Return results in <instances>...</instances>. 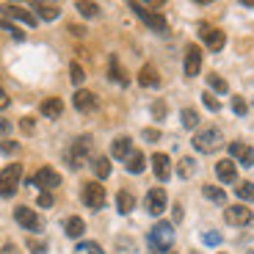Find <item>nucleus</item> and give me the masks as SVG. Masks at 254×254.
Masks as SVG:
<instances>
[{
    "label": "nucleus",
    "instance_id": "nucleus-14",
    "mask_svg": "<svg viewBox=\"0 0 254 254\" xmlns=\"http://www.w3.org/2000/svg\"><path fill=\"white\" fill-rule=\"evenodd\" d=\"M3 8V14H6L8 19H19V22H25V25H36V17H33L31 11H25L22 6H14V3H6V6H0Z\"/></svg>",
    "mask_w": 254,
    "mask_h": 254
},
{
    "label": "nucleus",
    "instance_id": "nucleus-23",
    "mask_svg": "<svg viewBox=\"0 0 254 254\" xmlns=\"http://www.w3.org/2000/svg\"><path fill=\"white\" fill-rule=\"evenodd\" d=\"M83 229H86V224H83V218H77V216H72V218L64 221V232H66L69 238H80Z\"/></svg>",
    "mask_w": 254,
    "mask_h": 254
},
{
    "label": "nucleus",
    "instance_id": "nucleus-24",
    "mask_svg": "<svg viewBox=\"0 0 254 254\" xmlns=\"http://www.w3.org/2000/svg\"><path fill=\"white\" fill-rule=\"evenodd\" d=\"M116 207H119V213H130L135 207V196L130 190H119L116 193Z\"/></svg>",
    "mask_w": 254,
    "mask_h": 254
},
{
    "label": "nucleus",
    "instance_id": "nucleus-26",
    "mask_svg": "<svg viewBox=\"0 0 254 254\" xmlns=\"http://www.w3.org/2000/svg\"><path fill=\"white\" fill-rule=\"evenodd\" d=\"M180 119H183V125L188 127V130H193V127L199 125V114L193 108H183V114H180Z\"/></svg>",
    "mask_w": 254,
    "mask_h": 254
},
{
    "label": "nucleus",
    "instance_id": "nucleus-42",
    "mask_svg": "<svg viewBox=\"0 0 254 254\" xmlns=\"http://www.w3.org/2000/svg\"><path fill=\"white\" fill-rule=\"evenodd\" d=\"M0 149H3V152H14L17 144H14V141H0Z\"/></svg>",
    "mask_w": 254,
    "mask_h": 254
},
{
    "label": "nucleus",
    "instance_id": "nucleus-43",
    "mask_svg": "<svg viewBox=\"0 0 254 254\" xmlns=\"http://www.w3.org/2000/svg\"><path fill=\"white\" fill-rule=\"evenodd\" d=\"M0 254H19V249L14 246V243H6V246L0 249Z\"/></svg>",
    "mask_w": 254,
    "mask_h": 254
},
{
    "label": "nucleus",
    "instance_id": "nucleus-7",
    "mask_svg": "<svg viewBox=\"0 0 254 254\" xmlns=\"http://www.w3.org/2000/svg\"><path fill=\"white\" fill-rule=\"evenodd\" d=\"M80 199L89 210H100L102 204H105V188H102L100 183H86L80 190Z\"/></svg>",
    "mask_w": 254,
    "mask_h": 254
},
{
    "label": "nucleus",
    "instance_id": "nucleus-47",
    "mask_svg": "<svg viewBox=\"0 0 254 254\" xmlns=\"http://www.w3.org/2000/svg\"><path fill=\"white\" fill-rule=\"evenodd\" d=\"M6 105H8V94L0 89V108H6Z\"/></svg>",
    "mask_w": 254,
    "mask_h": 254
},
{
    "label": "nucleus",
    "instance_id": "nucleus-44",
    "mask_svg": "<svg viewBox=\"0 0 254 254\" xmlns=\"http://www.w3.org/2000/svg\"><path fill=\"white\" fill-rule=\"evenodd\" d=\"M158 135H160L158 130H144V138L146 141H158Z\"/></svg>",
    "mask_w": 254,
    "mask_h": 254
},
{
    "label": "nucleus",
    "instance_id": "nucleus-46",
    "mask_svg": "<svg viewBox=\"0 0 254 254\" xmlns=\"http://www.w3.org/2000/svg\"><path fill=\"white\" fill-rule=\"evenodd\" d=\"M8 130H11V125H8V122H6V119H0V135H6V133H8Z\"/></svg>",
    "mask_w": 254,
    "mask_h": 254
},
{
    "label": "nucleus",
    "instance_id": "nucleus-28",
    "mask_svg": "<svg viewBox=\"0 0 254 254\" xmlns=\"http://www.w3.org/2000/svg\"><path fill=\"white\" fill-rule=\"evenodd\" d=\"M75 8L83 14V17H97V14H100V6H97V3H86V0L75 3Z\"/></svg>",
    "mask_w": 254,
    "mask_h": 254
},
{
    "label": "nucleus",
    "instance_id": "nucleus-17",
    "mask_svg": "<svg viewBox=\"0 0 254 254\" xmlns=\"http://www.w3.org/2000/svg\"><path fill=\"white\" fill-rule=\"evenodd\" d=\"M216 174H218L221 183H235V180H238V169H235V163H232L229 158L216 163Z\"/></svg>",
    "mask_w": 254,
    "mask_h": 254
},
{
    "label": "nucleus",
    "instance_id": "nucleus-12",
    "mask_svg": "<svg viewBox=\"0 0 254 254\" xmlns=\"http://www.w3.org/2000/svg\"><path fill=\"white\" fill-rule=\"evenodd\" d=\"M14 218H17V224H22V229H31V232H39V229H42V218H39L31 207H17L14 210Z\"/></svg>",
    "mask_w": 254,
    "mask_h": 254
},
{
    "label": "nucleus",
    "instance_id": "nucleus-35",
    "mask_svg": "<svg viewBox=\"0 0 254 254\" xmlns=\"http://www.w3.org/2000/svg\"><path fill=\"white\" fill-rule=\"evenodd\" d=\"M69 77H72V83H77V86L86 80V75H83V66H80V64H72V66H69Z\"/></svg>",
    "mask_w": 254,
    "mask_h": 254
},
{
    "label": "nucleus",
    "instance_id": "nucleus-33",
    "mask_svg": "<svg viewBox=\"0 0 254 254\" xmlns=\"http://www.w3.org/2000/svg\"><path fill=\"white\" fill-rule=\"evenodd\" d=\"M111 77H114L116 83H122V86H125V83H127V77L122 75V66H119V61H116V56L111 58Z\"/></svg>",
    "mask_w": 254,
    "mask_h": 254
},
{
    "label": "nucleus",
    "instance_id": "nucleus-16",
    "mask_svg": "<svg viewBox=\"0 0 254 254\" xmlns=\"http://www.w3.org/2000/svg\"><path fill=\"white\" fill-rule=\"evenodd\" d=\"M72 102H75V108L80 111V114H91V111L97 108V97L91 94V91H86V89L75 91V97H72Z\"/></svg>",
    "mask_w": 254,
    "mask_h": 254
},
{
    "label": "nucleus",
    "instance_id": "nucleus-50",
    "mask_svg": "<svg viewBox=\"0 0 254 254\" xmlns=\"http://www.w3.org/2000/svg\"><path fill=\"white\" fill-rule=\"evenodd\" d=\"M172 254H174V252H172Z\"/></svg>",
    "mask_w": 254,
    "mask_h": 254
},
{
    "label": "nucleus",
    "instance_id": "nucleus-37",
    "mask_svg": "<svg viewBox=\"0 0 254 254\" xmlns=\"http://www.w3.org/2000/svg\"><path fill=\"white\" fill-rule=\"evenodd\" d=\"M232 111H235V114L238 116H243V114H246V102H243V97H232Z\"/></svg>",
    "mask_w": 254,
    "mask_h": 254
},
{
    "label": "nucleus",
    "instance_id": "nucleus-6",
    "mask_svg": "<svg viewBox=\"0 0 254 254\" xmlns=\"http://www.w3.org/2000/svg\"><path fill=\"white\" fill-rule=\"evenodd\" d=\"M199 36H202V42L207 45L210 53H221V47L227 45V36H224V31L207 25V22H202V25H199Z\"/></svg>",
    "mask_w": 254,
    "mask_h": 254
},
{
    "label": "nucleus",
    "instance_id": "nucleus-25",
    "mask_svg": "<svg viewBox=\"0 0 254 254\" xmlns=\"http://www.w3.org/2000/svg\"><path fill=\"white\" fill-rule=\"evenodd\" d=\"M202 193L210 199V202H216V204H224V202H227V193H224L221 188H216V185H204Z\"/></svg>",
    "mask_w": 254,
    "mask_h": 254
},
{
    "label": "nucleus",
    "instance_id": "nucleus-41",
    "mask_svg": "<svg viewBox=\"0 0 254 254\" xmlns=\"http://www.w3.org/2000/svg\"><path fill=\"white\" fill-rule=\"evenodd\" d=\"M152 114L158 116V119H160V116H166V105H163V102H155V105H152Z\"/></svg>",
    "mask_w": 254,
    "mask_h": 254
},
{
    "label": "nucleus",
    "instance_id": "nucleus-45",
    "mask_svg": "<svg viewBox=\"0 0 254 254\" xmlns=\"http://www.w3.org/2000/svg\"><path fill=\"white\" fill-rule=\"evenodd\" d=\"M22 130H25V133H33V119H22Z\"/></svg>",
    "mask_w": 254,
    "mask_h": 254
},
{
    "label": "nucleus",
    "instance_id": "nucleus-18",
    "mask_svg": "<svg viewBox=\"0 0 254 254\" xmlns=\"http://www.w3.org/2000/svg\"><path fill=\"white\" fill-rule=\"evenodd\" d=\"M130 152H133V138H127V135H119V138L111 144V155L119 158V160H125Z\"/></svg>",
    "mask_w": 254,
    "mask_h": 254
},
{
    "label": "nucleus",
    "instance_id": "nucleus-8",
    "mask_svg": "<svg viewBox=\"0 0 254 254\" xmlns=\"http://www.w3.org/2000/svg\"><path fill=\"white\" fill-rule=\"evenodd\" d=\"M31 185H36V188H42V190L50 193L53 188L61 185V174H58L56 169H50V166H45V169H39V172L31 177Z\"/></svg>",
    "mask_w": 254,
    "mask_h": 254
},
{
    "label": "nucleus",
    "instance_id": "nucleus-34",
    "mask_svg": "<svg viewBox=\"0 0 254 254\" xmlns=\"http://www.w3.org/2000/svg\"><path fill=\"white\" fill-rule=\"evenodd\" d=\"M0 31H8L14 39H17V42H19V39H25V33L19 31L17 25H11V22H6V19H0Z\"/></svg>",
    "mask_w": 254,
    "mask_h": 254
},
{
    "label": "nucleus",
    "instance_id": "nucleus-1",
    "mask_svg": "<svg viewBox=\"0 0 254 254\" xmlns=\"http://www.w3.org/2000/svg\"><path fill=\"white\" fill-rule=\"evenodd\" d=\"M146 243H149V252L152 254H163L172 249L174 243V229L169 221H158L152 229H149V238H146Z\"/></svg>",
    "mask_w": 254,
    "mask_h": 254
},
{
    "label": "nucleus",
    "instance_id": "nucleus-5",
    "mask_svg": "<svg viewBox=\"0 0 254 254\" xmlns=\"http://www.w3.org/2000/svg\"><path fill=\"white\" fill-rule=\"evenodd\" d=\"M130 8H133V11L138 14L141 19H144L146 25H149V31H155V33H166V31H169V25H166L163 14H155V11H149V8L144 6V3H130Z\"/></svg>",
    "mask_w": 254,
    "mask_h": 254
},
{
    "label": "nucleus",
    "instance_id": "nucleus-9",
    "mask_svg": "<svg viewBox=\"0 0 254 254\" xmlns=\"http://www.w3.org/2000/svg\"><path fill=\"white\" fill-rule=\"evenodd\" d=\"M224 221L232 224V227H246V224L254 221V216H252V210L243 207V204H229L224 210Z\"/></svg>",
    "mask_w": 254,
    "mask_h": 254
},
{
    "label": "nucleus",
    "instance_id": "nucleus-21",
    "mask_svg": "<svg viewBox=\"0 0 254 254\" xmlns=\"http://www.w3.org/2000/svg\"><path fill=\"white\" fill-rule=\"evenodd\" d=\"M31 8L39 14V19H47V22H50V19H56L58 14H61V8H58L56 3H31Z\"/></svg>",
    "mask_w": 254,
    "mask_h": 254
},
{
    "label": "nucleus",
    "instance_id": "nucleus-20",
    "mask_svg": "<svg viewBox=\"0 0 254 254\" xmlns=\"http://www.w3.org/2000/svg\"><path fill=\"white\" fill-rule=\"evenodd\" d=\"M125 169H127L130 174H141V172L146 169V163H144V155H141L138 149H133V152H130V155L125 158Z\"/></svg>",
    "mask_w": 254,
    "mask_h": 254
},
{
    "label": "nucleus",
    "instance_id": "nucleus-13",
    "mask_svg": "<svg viewBox=\"0 0 254 254\" xmlns=\"http://www.w3.org/2000/svg\"><path fill=\"white\" fill-rule=\"evenodd\" d=\"M229 155L243 166H254V149L249 144H243V141H232L229 144Z\"/></svg>",
    "mask_w": 254,
    "mask_h": 254
},
{
    "label": "nucleus",
    "instance_id": "nucleus-4",
    "mask_svg": "<svg viewBox=\"0 0 254 254\" xmlns=\"http://www.w3.org/2000/svg\"><path fill=\"white\" fill-rule=\"evenodd\" d=\"M19 177H22V166L11 163L0 172V196H14L19 188Z\"/></svg>",
    "mask_w": 254,
    "mask_h": 254
},
{
    "label": "nucleus",
    "instance_id": "nucleus-10",
    "mask_svg": "<svg viewBox=\"0 0 254 254\" xmlns=\"http://www.w3.org/2000/svg\"><path fill=\"white\" fill-rule=\"evenodd\" d=\"M202 69V50L196 45L185 47V77H196Z\"/></svg>",
    "mask_w": 254,
    "mask_h": 254
},
{
    "label": "nucleus",
    "instance_id": "nucleus-19",
    "mask_svg": "<svg viewBox=\"0 0 254 254\" xmlns=\"http://www.w3.org/2000/svg\"><path fill=\"white\" fill-rule=\"evenodd\" d=\"M39 111H42L47 119H58V116H61V111H64V102L58 100V97H47V100L39 105Z\"/></svg>",
    "mask_w": 254,
    "mask_h": 254
},
{
    "label": "nucleus",
    "instance_id": "nucleus-22",
    "mask_svg": "<svg viewBox=\"0 0 254 254\" xmlns=\"http://www.w3.org/2000/svg\"><path fill=\"white\" fill-rule=\"evenodd\" d=\"M138 83H141V86H146V89H155V86L160 83V77H158V69H155L152 64H146V66H141Z\"/></svg>",
    "mask_w": 254,
    "mask_h": 254
},
{
    "label": "nucleus",
    "instance_id": "nucleus-32",
    "mask_svg": "<svg viewBox=\"0 0 254 254\" xmlns=\"http://www.w3.org/2000/svg\"><path fill=\"white\" fill-rule=\"evenodd\" d=\"M75 254H105V252H102V246H100V243L89 241V243H80V246L75 249Z\"/></svg>",
    "mask_w": 254,
    "mask_h": 254
},
{
    "label": "nucleus",
    "instance_id": "nucleus-40",
    "mask_svg": "<svg viewBox=\"0 0 254 254\" xmlns=\"http://www.w3.org/2000/svg\"><path fill=\"white\" fill-rule=\"evenodd\" d=\"M28 246L33 249V254H42V252H45V243H39V241H33V238H28Z\"/></svg>",
    "mask_w": 254,
    "mask_h": 254
},
{
    "label": "nucleus",
    "instance_id": "nucleus-39",
    "mask_svg": "<svg viewBox=\"0 0 254 254\" xmlns=\"http://www.w3.org/2000/svg\"><path fill=\"white\" fill-rule=\"evenodd\" d=\"M39 207H53V193L42 190V193H39Z\"/></svg>",
    "mask_w": 254,
    "mask_h": 254
},
{
    "label": "nucleus",
    "instance_id": "nucleus-11",
    "mask_svg": "<svg viewBox=\"0 0 254 254\" xmlns=\"http://www.w3.org/2000/svg\"><path fill=\"white\" fill-rule=\"evenodd\" d=\"M144 207H146V213L160 216V213L166 210V190L163 188H152L149 193H146V199H144Z\"/></svg>",
    "mask_w": 254,
    "mask_h": 254
},
{
    "label": "nucleus",
    "instance_id": "nucleus-49",
    "mask_svg": "<svg viewBox=\"0 0 254 254\" xmlns=\"http://www.w3.org/2000/svg\"><path fill=\"white\" fill-rule=\"evenodd\" d=\"M249 254H254V252H249Z\"/></svg>",
    "mask_w": 254,
    "mask_h": 254
},
{
    "label": "nucleus",
    "instance_id": "nucleus-31",
    "mask_svg": "<svg viewBox=\"0 0 254 254\" xmlns=\"http://www.w3.org/2000/svg\"><path fill=\"white\" fill-rule=\"evenodd\" d=\"M207 83H210V89H216L218 94H227V91H229L227 80H224V77H218V75H207Z\"/></svg>",
    "mask_w": 254,
    "mask_h": 254
},
{
    "label": "nucleus",
    "instance_id": "nucleus-15",
    "mask_svg": "<svg viewBox=\"0 0 254 254\" xmlns=\"http://www.w3.org/2000/svg\"><path fill=\"white\" fill-rule=\"evenodd\" d=\"M152 169H155V177L160 183H166V180L172 177V160H169V155H163V152L152 155Z\"/></svg>",
    "mask_w": 254,
    "mask_h": 254
},
{
    "label": "nucleus",
    "instance_id": "nucleus-27",
    "mask_svg": "<svg viewBox=\"0 0 254 254\" xmlns=\"http://www.w3.org/2000/svg\"><path fill=\"white\" fill-rule=\"evenodd\" d=\"M94 174H97L100 180L108 177V174H111V160H108V158H97V160H94Z\"/></svg>",
    "mask_w": 254,
    "mask_h": 254
},
{
    "label": "nucleus",
    "instance_id": "nucleus-48",
    "mask_svg": "<svg viewBox=\"0 0 254 254\" xmlns=\"http://www.w3.org/2000/svg\"><path fill=\"white\" fill-rule=\"evenodd\" d=\"M69 31L75 33V36H83V28L80 25H69Z\"/></svg>",
    "mask_w": 254,
    "mask_h": 254
},
{
    "label": "nucleus",
    "instance_id": "nucleus-36",
    "mask_svg": "<svg viewBox=\"0 0 254 254\" xmlns=\"http://www.w3.org/2000/svg\"><path fill=\"white\" fill-rule=\"evenodd\" d=\"M202 102H204V105H207L210 111H218V108H221V102H218L216 97L210 94V91H204V94H202Z\"/></svg>",
    "mask_w": 254,
    "mask_h": 254
},
{
    "label": "nucleus",
    "instance_id": "nucleus-29",
    "mask_svg": "<svg viewBox=\"0 0 254 254\" xmlns=\"http://www.w3.org/2000/svg\"><path fill=\"white\" fill-rule=\"evenodd\" d=\"M177 172H180V177H190V174L196 172V163H193V158H183L177 163Z\"/></svg>",
    "mask_w": 254,
    "mask_h": 254
},
{
    "label": "nucleus",
    "instance_id": "nucleus-30",
    "mask_svg": "<svg viewBox=\"0 0 254 254\" xmlns=\"http://www.w3.org/2000/svg\"><path fill=\"white\" fill-rule=\"evenodd\" d=\"M235 193H238L241 199H246V202H254V185H252V183H238Z\"/></svg>",
    "mask_w": 254,
    "mask_h": 254
},
{
    "label": "nucleus",
    "instance_id": "nucleus-3",
    "mask_svg": "<svg viewBox=\"0 0 254 254\" xmlns=\"http://www.w3.org/2000/svg\"><path fill=\"white\" fill-rule=\"evenodd\" d=\"M221 141H224V135L218 127H204V130H199L193 135V146H196L199 152H207V155L216 152L218 146H221Z\"/></svg>",
    "mask_w": 254,
    "mask_h": 254
},
{
    "label": "nucleus",
    "instance_id": "nucleus-2",
    "mask_svg": "<svg viewBox=\"0 0 254 254\" xmlns=\"http://www.w3.org/2000/svg\"><path fill=\"white\" fill-rule=\"evenodd\" d=\"M91 146H94V138H91V135H80V138H75L72 146H69V152H66V163H69L72 169H80V166L89 160Z\"/></svg>",
    "mask_w": 254,
    "mask_h": 254
},
{
    "label": "nucleus",
    "instance_id": "nucleus-38",
    "mask_svg": "<svg viewBox=\"0 0 254 254\" xmlns=\"http://www.w3.org/2000/svg\"><path fill=\"white\" fill-rule=\"evenodd\" d=\"M202 241L207 243V246H216V243H221V235H218V232H204Z\"/></svg>",
    "mask_w": 254,
    "mask_h": 254
}]
</instances>
